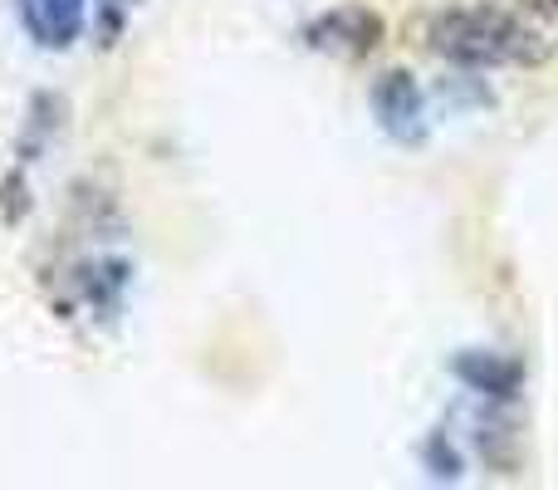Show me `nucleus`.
<instances>
[{"label":"nucleus","mask_w":558,"mask_h":490,"mask_svg":"<svg viewBox=\"0 0 558 490\" xmlns=\"http://www.w3.org/2000/svg\"><path fill=\"white\" fill-rule=\"evenodd\" d=\"M432 49L446 64L461 69H500V64H530L544 55L539 35L524 25L514 10L500 5H451L426 29Z\"/></svg>","instance_id":"1"},{"label":"nucleus","mask_w":558,"mask_h":490,"mask_svg":"<svg viewBox=\"0 0 558 490\" xmlns=\"http://www.w3.org/2000/svg\"><path fill=\"white\" fill-rule=\"evenodd\" d=\"M383 15L373 5H333L304 25V45L333 59H363L383 45Z\"/></svg>","instance_id":"2"},{"label":"nucleus","mask_w":558,"mask_h":490,"mask_svg":"<svg viewBox=\"0 0 558 490\" xmlns=\"http://www.w3.org/2000/svg\"><path fill=\"white\" fill-rule=\"evenodd\" d=\"M373 113L383 123V133L392 143H416L426 133V104H422V88L407 69H387L377 74L373 84Z\"/></svg>","instance_id":"3"},{"label":"nucleus","mask_w":558,"mask_h":490,"mask_svg":"<svg viewBox=\"0 0 558 490\" xmlns=\"http://www.w3.org/2000/svg\"><path fill=\"white\" fill-rule=\"evenodd\" d=\"M451 373L461 378L471 393L490 397V403H514L524 387V363L510 354H490V348H461L451 358Z\"/></svg>","instance_id":"4"},{"label":"nucleus","mask_w":558,"mask_h":490,"mask_svg":"<svg viewBox=\"0 0 558 490\" xmlns=\"http://www.w3.org/2000/svg\"><path fill=\"white\" fill-rule=\"evenodd\" d=\"M15 10L39 49H69L88 20V0H15Z\"/></svg>","instance_id":"5"},{"label":"nucleus","mask_w":558,"mask_h":490,"mask_svg":"<svg viewBox=\"0 0 558 490\" xmlns=\"http://www.w3.org/2000/svg\"><path fill=\"white\" fill-rule=\"evenodd\" d=\"M137 5L143 0H98V15H94V29H98V45L104 49H113L118 39H123V29H128V20L137 15Z\"/></svg>","instance_id":"6"},{"label":"nucleus","mask_w":558,"mask_h":490,"mask_svg":"<svg viewBox=\"0 0 558 490\" xmlns=\"http://www.w3.org/2000/svg\"><path fill=\"white\" fill-rule=\"evenodd\" d=\"M426 462H432V471L441 476V481H451V476H461V456L446 446V437H432L426 442Z\"/></svg>","instance_id":"7"},{"label":"nucleus","mask_w":558,"mask_h":490,"mask_svg":"<svg viewBox=\"0 0 558 490\" xmlns=\"http://www.w3.org/2000/svg\"><path fill=\"white\" fill-rule=\"evenodd\" d=\"M524 5H534V10H544V15H558V0H524Z\"/></svg>","instance_id":"8"}]
</instances>
